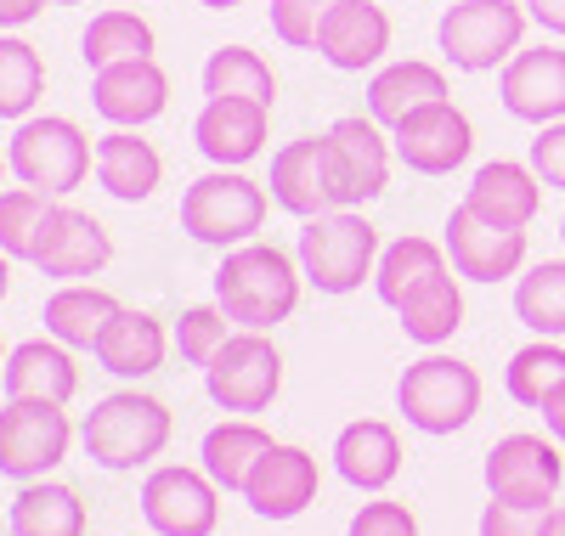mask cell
Segmentation results:
<instances>
[{
	"label": "cell",
	"instance_id": "f546056e",
	"mask_svg": "<svg viewBox=\"0 0 565 536\" xmlns=\"http://www.w3.org/2000/svg\"><path fill=\"white\" fill-rule=\"evenodd\" d=\"M85 530V508L68 485L52 480H29L18 503H12V536H79Z\"/></svg>",
	"mask_w": 565,
	"mask_h": 536
},
{
	"label": "cell",
	"instance_id": "8d00e7d4",
	"mask_svg": "<svg viewBox=\"0 0 565 536\" xmlns=\"http://www.w3.org/2000/svg\"><path fill=\"white\" fill-rule=\"evenodd\" d=\"M45 90V63L29 40H0V119H23Z\"/></svg>",
	"mask_w": 565,
	"mask_h": 536
},
{
	"label": "cell",
	"instance_id": "ab89813d",
	"mask_svg": "<svg viewBox=\"0 0 565 536\" xmlns=\"http://www.w3.org/2000/svg\"><path fill=\"white\" fill-rule=\"evenodd\" d=\"M334 7L340 0H271V29L282 45H317V29Z\"/></svg>",
	"mask_w": 565,
	"mask_h": 536
},
{
	"label": "cell",
	"instance_id": "b9f144b4",
	"mask_svg": "<svg viewBox=\"0 0 565 536\" xmlns=\"http://www.w3.org/2000/svg\"><path fill=\"white\" fill-rule=\"evenodd\" d=\"M532 170H537L543 186H559V192H565V119L537 130V141H532Z\"/></svg>",
	"mask_w": 565,
	"mask_h": 536
},
{
	"label": "cell",
	"instance_id": "5bb4252c",
	"mask_svg": "<svg viewBox=\"0 0 565 536\" xmlns=\"http://www.w3.org/2000/svg\"><path fill=\"white\" fill-rule=\"evenodd\" d=\"M141 514L159 536H210L215 530V480L193 469H153L141 485Z\"/></svg>",
	"mask_w": 565,
	"mask_h": 536
},
{
	"label": "cell",
	"instance_id": "c3c4849f",
	"mask_svg": "<svg viewBox=\"0 0 565 536\" xmlns=\"http://www.w3.org/2000/svg\"><path fill=\"white\" fill-rule=\"evenodd\" d=\"M7 282H12V271H7V249H0V300H7Z\"/></svg>",
	"mask_w": 565,
	"mask_h": 536
},
{
	"label": "cell",
	"instance_id": "d590c367",
	"mask_svg": "<svg viewBox=\"0 0 565 536\" xmlns=\"http://www.w3.org/2000/svg\"><path fill=\"white\" fill-rule=\"evenodd\" d=\"M130 57H153V29L136 12H103L85 29V63L90 68H114Z\"/></svg>",
	"mask_w": 565,
	"mask_h": 536
},
{
	"label": "cell",
	"instance_id": "83f0119b",
	"mask_svg": "<svg viewBox=\"0 0 565 536\" xmlns=\"http://www.w3.org/2000/svg\"><path fill=\"white\" fill-rule=\"evenodd\" d=\"M266 452H271V435L260 424H249V418L221 424V429L204 435V474L221 485V492H244Z\"/></svg>",
	"mask_w": 565,
	"mask_h": 536
},
{
	"label": "cell",
	"instance_id": "836d02e7",
	"mask_svg": "<svg viewBox=\"0 0 565 536\" xmlns=\"http://www.w3.org/2000/svg\"><path fill=\"white\" fill-rule=\"evenodd\" d=\"M458 322H463V294H458V282L447 271L436 282H424L402 305V328H407V339H418V345H441V339L458 333Z\"/></svg>",
	"mask_w": 565,
	"mask_h": 536
},
{
	"label": "cell",
	"instance_id": "4316f807",
	"mask_svg": "<svg viewBox=\"0 0 565 536\" xmlns=\"http://www.w3.org/2000/svg\"><path fill=\"white\" fill-rule=\"evenodd\" d=\"M114 317H119V300L103 294V288H90V282H68L45 300V333L57 345H74V351H97V339Z\"/></svg>",
	"mask_w": 565,
	"mask_h": 536
},
{
	"label": "cell",
	"instance_id": "1f68e13d",
	"mask_svg": "<svg viewBox=\"0 0 565 536\" xmlns=\"http://www.w3.org/2000/svg\"><path fill=\"white\" fill-rule=\"evenodd\" d=\"M514 317H521L537 339L565 333V260H543L514 282Z\"/></svg>",
	"mask_w": 565,
	"mask_h": 536
},
{
	"label": "cell",
	"instance_id": "7c38bea8",
	"mask_svg": "<svg viewBox=\"0 0 565 536\" xmlns=\"http://www.w3.org/2000/svg\"><path fill=\"white\" fill-rule=\"evenodd\" d=\"M114 255L108 232L90 221L85 210H68V204H52L34 226V243H29V266H40L45 277H97Z\"/></svg>",
	"mask_w": 565,
	"mask_h": 536
},
{
	"label": "cell",
	"instance_id": "7dc6e473",
	"mask_svg": "<svg viewBox=\"0 0 565 536\" xmlns=\"http://www.w3.org/2000/svg\"><path fill=\"white\" fill-rule=\"evenodd\" d=\"M537 536H565V508H548L543 514V530Z\"/></svg>",
	"mask_w": 565,
	"mask_h": 536
},
{
	"label": "cell",
	"instance_id": "277c9868",
	"mask_svg": "<svg viewBox=\"0 0 565 536\" xmlns=\"http://www.w3.org/2000/svg\"><path fill=\"white\" fill-rule=\"evenodd\" d=\"M396 401H402V412H407L413 429L452 435V429H463L469 418H476L481 378H476V367H463L458 356H424V362H413L402 373Z\"/></svg>",
	"mask_w": 565,
	"mask_h": 536
},
{
	"label": "cell",
	"instance_id": "f1b7e54d",
	"mask_svg": "<svg viewBox=\"0 0 565 536\" xmlns=\"http://www.w3.org/2000/svg\"><path fill=\"white\" fill-rule=\"evenodd\" d=\"M328 136H334V148H340V159H345L351 199H356V204H362V199H380L385 175H391V148H385V136H380V119L351 114V119H340Z\"/></svg>",
	"mask_w": 565,
	"mask_h": 536
},
{
	"label": "cell",
	"instance_id": "30bf717a",
	"mask_svg": "<svg viewBox=\"0 0 565 536\" xmlns=\"http://www.w3.org/2000/svg\"><path fill=\"white\" fill-rule=\"evenodd\" d=\"M559 480H565V463L543 435H503V441L487 452V492L498 503L543 514V508H554Z\"/></svg>",
	"mask_w": 565,
	"mask_h": 536
},
{
	"label": "cell",
	"instance_id": "681fc988",
	"mask_svg": "<svg viewBox=\"0 0 565 536\" xmlns=\"http://www.w3.org/2000/svg\"><path fill=\"white\" fill-rule=\"evenodd\" d=\"M204 7H221L226 12V7H238V0H204Z\"/></svg>",
	"mask_w": 565,
	"mask_h": 536
},
{
	"label": "cell",
	"instance_id": "7402d4cb",
	"mask_svg": "<svg viewBox=\"0 0 565 536\" xmlns=\"http://www.w3.org/2000/svg\"><path fill=\"white\" fill-rule=\"evenodd\" d=\"M334 469L356 485V492H380V485H391L396 469H402V441H396V429L380 424V418L345 424L340 441H334Z\"/></svg>",
	"mask_w": 565,
	"mask_h": 536
},
{
	"label": "cell",
	"instance_id": "ee69618b",
	"mask_svg": "<svg viewBox=\"0 0 565 536\" xmlns=\"http://www.w3.org/2000/svg\"><path fill=\"white\" fill-rule=\"evenodd\" d=\"M521 7H526V18L543 23L548 34H565V0H521Z\"/></svg>",
	"mask_w": 565,
	"mask_h": 536
},
{
	"label": "cell",
	"instance_id": "e575fe53",
	"mask_svg": "<svg viewBox=\"0 0 565 536\" xmlns=\"http://www.w3.org/2000/svg\"><path fill=\"white\" fill-rule=\"evenodd\" d=\"M559 389H565V351L554 345V339H537V345L509 356V396L521 401V407H537L543 412Z\"/></svg>",
	"mask_w": 565,
	"mask_h": 536
},
{
	"label": "cell",
	"instance_id": "bcb514c9",
	"mask_svg": "<svg viewBox=\"0 0 565 536\" xmlns=\"http://www.w3.org/2000/svg\"><path fill=\"white\" fill-rule=\"evenodd\" d=\"M543 418H548V429H554V441H565V389H559V396L543 407Z\"/></svg>",
	"mask_w": 565,
	"mask_h": 536
},
{
	"label": "cell",
	"instance_id": "5b68a950",
	"mask_svg": "<svg viewBox=\"0 0 565 536\" xmlns=\"http://www.w3.org/2000/svg\"><path fill=\"white\" fill-rule=\"evenodd\" d=\"M12 175L34 192H74L85 181V170L97 164V153H90V141L74 119H23L18 136H12V153H7Z\"/></svg>",
	"mask_w": 565,
	"mask_h": 536
},
{
	"label": "cell",
	"instance_id": "2e32d148",
	"mask_svg": "<svg viewBox=\"0 0 565 536\" xmlns=\"http://www.w3.org/2000/svg\"><path fill=\"white\" fill-rule=\"evenodd\" d=\"M503 108L526 125H559L565 119V52L559 45H537V52H514L503 79Z\"/></svg>",
	"mask_w": 565,
	"mask_h": 536
},
{
	"label": "cell",
	"instance_id": "816d5d0a",
	"mask_svg": "<svg viewBox=\"0 0 565 536\" xmlns=\"http://www.w3.org/2000/svg\"><path fill=\"white\" fill-rule=\"evenodd\" d=\"M559 237H565V221H559Z\"/></svg>",
	"mask_w": 565,
	"mask_h": 536
},
{
	"label": "cell",
	"instance_id": "d4e9b609",
	"mask_svg": "<svg viewBox=\"0 0 565 536\" xmlns=\"http://www.w3.org/2000/svg\"><path fill=\"white\" fill-rule=\"evenodd\" d=\"M164 164L153 153V141H141L130 130H114L97 141V181L108 199L119 204H141V199H153V186H159Z\"/></svg>",
	"mask_w": 565,
	"mask_h": 536
},
{
	"label": "cell",
	"instance_id": "d6986e66",
	"mask_svg": "<svg viewBox=\"0 0 565 536\" xmlns=\"http://www.w3.org/2000/svg\"><path fill=\"white\" fill-rule=\"evenodd\" d=\"M90 96H97V114L103 119H114V125H148L170 103V79H164V68L153 57H130V63L97 68Z\"/></svg>",
	"mask_w": 565,
	"mask_h": 536
},
{
	"label": "cell",
	"instance_id": "f907efd6",
	"mask_svg": "<svg viewBox=\"0 0 565 536\" xmlns=\"http://www.w3.org/2000/svg\"><path fill=\"white\" fill-rule=\"evenodd\" d=\"M52 7H79V0H52Z\"/></svg>",
	"mask_w": 565,
	"mask_h": 536
},
{
	"label": "cell",
	"instance_id": "ffe728a7",
	"mask_svg": "<svg viewBox=\"0 0 565 536\" xmlns=\"http://www.w3.org/2000/svg\"><path fill=\"white\" fill-rule=\"evenodd\" d=\"M193 136H199V153L210 164H221V170L226 164H249L266 148V108L249 103V96H210Z\"/></svg>",
	"mask_w": 565,
	"mask_h": 536
},
{
	"label": "cell",
	"instance_id": "44dd1931",
	"mask_svg": "<svg viewBox=\"0 0 565 536\" xmlns=\"http://www.w3.org/2000/svg\"><path fill=\"white\" fill-rule=\"evenodd\" d=\"M476 215L498 221V226H532L537 204H543V181L532 164H514V159H498V164H481L476 181H469V199H463Z\"/></svg>",
	"mask_w": 565,
	"mask_h": 536
},
{
	"label": "cell",
	"instance_id": "60d3db41",
	"mask_svg": "<svg viewBox=\"0 0 565 536\" xmlns=\"http://www.w3.org/2000/svg\"><path fill=\"white\" fill-rule=\"evenodd\" d=\"M351 536H418V519L402 503H367L351 519Z\"/></svg>",
	"mask_w": 565,
	"mask_h": 536
},
{
	"label": "cell",
	"instance_id": "ac0fdd59",
	"mask_svg": "<svg viewBox=\"0 0 565 536\" xmlns=\"http://www.w3.org/2000/svg\"><path fill=\"white\" fill-rule=\"evenodd\" d=\"M317 52L334 68H345V74L373 68L391 52V18L373 7V0H340V7L322 18V29H317Z\"/></svg>",
	"mask_w": 565,
	"mask_h": 536
},
{
	"label": "cell",
	"instance_id": "e0dca14e",
	"mask_svg": "<svg viewBox=\"0 0 565 536\" xmlns=\"http://www.w3.org/2000/svg\"><path fill=\"white\" fill-rule=\"evenodd\" d=\"M244 497H249V508L260 519H295V514H306L317 503V458L300 452V447H271L255 463Z\"/></svg>",
	"mask_w": 565,
	"mask_h": 536
},
{
	"label": "cell",
	"instance_id": "3957f363",
	"mask_svg": "<svg viewBox=\"0 0 565 536\" xmlns=\"http://www.w3.org/2000/svg\"><path fill=\"white\" fill-rule=\"evenodd\" d=\"M164 441H170V412L153 396H136V389L97 401V412L85 418V452L103 469H136L159 458Z\"/></svg>",
	"mask_w": 565,
	"mask_h": 536
},
{
	"label": "cell",
	"instance_id": "52a82bcc",
	"mask_svg": "<svg viewBox=\"0 0 565 536\" xmlns=\"http://www.w3.org/2000/svg\"><path fill=\"white\" fill-rule=\"evenodd\" d=\"M260 221H266V192L232 170L193 181L181 199V226L199 243H210V249H238V243L260 232Z\"/></svg>",
	"mask_w": 565,
	"mask_h": 536
},
{
	"label": "cell",
	"instance_id": "74e56055",
	"mask_svg": "<svg viewBox=\"0 0 565 536\" xmlns=\"http://www.w3.org/2000/svg\"><path fill=\"white\" fill-rule=\"evenodd\" d=\"M45 210H52V204H45V192H34V186L0 192V249L29 260V243H34V226H40Z\"/></svg>",
	"mask_w": 565,
	"mask_h": 536
},
{
	"label": "cell",
	"instance_id": "4dcf8cb0",
	"mask_svg": "<svg viewBox=\"0 0 565 536\" xmlns=\"http://www.w3.org/2000/svg\"><path fill=\"white\" fill-rule=\"evenodd\" d=\"M441 271H447V260H441V249H436L430 237H402V243H391V249H385L380 277H373V282H380V300L402 311L418 288L436 282Z\"/></svg>",
	"mask_w": 565,
	"mask_h": 536
},
{
	"label": "cell",
	"instance_id": "484cf974",
	"mask_svg": "<svg viewBox=\"0 0 565 536\" xmlns=\"http://www.w3.org/2000/svg\"><path fill=\"white\" fill-rule=\"evenodd\" d=\"M97 362L114 378H148V373H159V362H164V328L148 311H125L119 305V317L97 339Z\"/></svg>",
	"mask_w": 565,
	"mask_h": 536
},
{
	"label": "cell",
	"instance_id": "f5cc1de1",
	"mask_svg": "<svg viewBox=\"0 0 565 536\" xmlns=\"http://www.w3.org/2000/svg\"><path fill=\"white\" fill-rule=\"evenodd\" d=\"M0 373H7V362H0Z\"/></svg>",
	"mask_w": 565,
	"mask_h": 536
},
{
	"label": "cell",
	"instance_id": "6da1fadb",
	"mask_svg": "<svg viewBox=\"0 0 565 536\" xmlns=\"http://www.w3.org/2000/svg\"><path fill=\"white\" fill-rule=\"evenodd\" d=\"M215 305L232 322L266 333L300 305V271L277 243H238L215 271Z\"/></svg>",
	"mask_w": 565,
	"mask_h": 536
},
{
	"label": "cell",
	"instance_id": "ba28073f",
	"mask_svg": "<svg viewBox=\"0 0 565 536\" xmlns=\"http://www.w3.org/2000/svg\"><path fill=\"white\" fill-rule=\"evenodd\" d=\"M373 249H380L373 226L362 215H351V210H334V215L306 221V232H300V271L322 288V294H351V288H362V277L373 271Z\"/></svg>",
	"mask_w": 565,
	"mask_h": 536
},
{
	"label": "cell",
	"instance_id": "4fadbf2b",
	"mask_svg": "<svg viewBox=\"0 0 565 536\" xmlns=\"http://www.w3.org/2000/svg\"><path fill=\"white\" fill-rule=\"evenodd\" d=\"M447 255H452V271L469 282H503L526 260V232L498 226V221L476 215L469 204H458L447 221Z\"/></svg>",
	"mask_w": 565,
	"mask_h": 536
},
{
	"label": "cell",
	"instance_id": "cb8c5ba5",
	"mask_svg": "<svg viewBox=\"0 0 565 536\" xmlns=\"http://www.w3.org/2000/svg\"><path fill=\"white\" fill-rule=\"evenodd\" d=\"M436 103H447V79L430 63H391L367 85V119H380L391 130L402 119H413L418 108H436Z\"/></svg>",
	"mask_w": 565,
	"mask_h": 536
},
{
	"label": "cell",
	"instance_id": "7bdbcfd3",
	"mask_svg": "<svg viewBox=\"0 0 565 536\" xmlns=\"http://www.w3.org/2000/svg\"><path fill=\"white\" fill-rule=\"evenodd\" d=\"M548 514V508H543ZM543 514L537 508H514V503H487V514H481V536H537L543 530Z\"/></svg>",
	"mask_w": 565,
	"mask_h": 536
},
{
	"label": "cell",
	"instance_id": "8992f818",
	"mask_svg": "<svg viewBox=\"0 0 565 536\" xmlns=\"http://www.w3.org/2000/svg\"><path fill=\"white\" fill-rule=\"evenodd\" d=\"M526 34V7L514 0H452L441 12V52L452 68H498L509 63V52H521Z\"/></svg>",
	"mask_w": 565,
	"mask_h": 536
},
{
	"label": "cell",
	"instance_id": "603a6c76",
	"mask_svg": "<svg viewBox=\"0 0 565 536\" xmlns=\"http://www.w3.org/2000/svg\"><path fill=\"white\" fill-rule=\"evenodd\" d=\"M7 401H74L79 389V373H74V356L63 345H45V339H29L7 356Z\"/></svg>",
	"mask_w": 565,
	"mask_h": 536
},
{
	"label": "cell",
	"instance_id": "9a60e30c",
	"mask_svg": "<svg viewBox=\"0 0 565 536\" xmlns=\"http://www.w3.org/2000/svg\"><path fill=\"white\" fill-rule=\"evenodd\" d=\"M476 148V130L469 119L452 108V103H436V108H418L413 119L396 125V159L418 175H447L469 159Z\"/></svg>",
	"mask_w": 565,
	"mask_h": 536
},
{
	"label": "cell",
	"instance_id": "9c48e42d",
	"mask_svg": "<svg viewBox=\"0 0 565 536\" xmlns=\"http://www.w3.org/2000/svg\"><path fill=\"white\" fill-rule=\"evenodd\" d=\"M204 378H210L215 407H226V412H266L271 396H277V384H282V356L271 351L266 333L244 328V333H232L226 345L215 351Z\"/></svg>",
	"mask_w": 565,
	"mask_h": 536
},
{
	"label": "cell",
	"instance_id": "f6af8a7d",
	"mask_svg": "<svg viewBox=\"0 0 565 536\" xmlns=\"http://www.w3.org/2000/svg\"><path fill=\"white\" fill-rule=\"evenodd\" d=\"M52 0H0V29H18V23H34Z\"/></svg>",
	"mask_w": 565,
	"mask_h": 536
},
{
	"label": "cell",
	"instance_id": "8fae6325",
	"mask_svg": "<svg viewBox=\"0 0 565 536\" xmlns=\"http://www.w3.org/2000/svg\"><path fill=\"white\" fill-rule=\"evenodd\" d=\"M68 452V418L57 401H7L0 407V474L34 480Z\"/></svg>",
	"mask_w": 565,
	"mask_h": 536
},
{
	"label": "cell",
	"instance_id": "f35d334b",
	"mask_svg": "<svg viewBox=\"0 0 565 536\" xmlns=\"http://www.w3.org/2000/svg\"><path fill=\"white\" fill-rule=\"evenodd\" d=\"M226 311L221 305H193V311H181V328H175V345H181V356L193 362V367H210L215 362V351L226 345Z\"/></svg>",
	"mask_w": 565,
	"mask_h": 536
},
{
	"label": "cell",
	"instance_id": "7a4b0ae2",
	"mask_svg": "<svg viewBox=\"0 0 565 536\" xmlns=\"http://www.w3.org/2000/svg\"><path fill=\"white\" fill-rule=\"evenodd\" d=\"M271 199L289 210V215H334V210H351V175H345V159L334 148V136H306V141H289L277 159H271Z\"/></svg>",
	"mask_w": 565,
	"mask_h": 536
},
{
	"label": "cell",
	"instance_id": "d6a6232c",
	"mask_svg": "<svg viewBox=\"0 0 565 536\" xmlns=\"http://www.w3.org/2000/svg\"><path fill=\"white\" fill-rule=\"evenodd\" d=\"M204 90L210 96H249V103L271 108L277 79L260 63V52H249V45H221V52L204 63Z\"/></svg>",
	"mask_w": 565,
	"mask_h": 536
}]
</instances>
